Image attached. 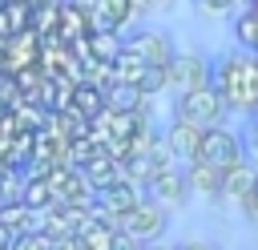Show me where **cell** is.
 <instances>
[{"mask_svg": "<svg viewBox=\"0 0 258 250\" xmlns=\"http://www.w3.org/2000/svg\"><path fill=\"white\" fill-rule=\"evenodd\" d=\"M210 85L226 101L230 113H254L258 109V52L250 48H230L210 60Z\"/></svg>", "mask_w": 258, "mask_h": 250, "instance_id": "1", "label": "cell"}, {"mask_svg": "<svg viewBox=\"0 0 258 250\" xmlns=\"http://www.w3.org/2000/svg\"><path fill=\"white\" fill-rule=\"evenodd\" d=\"M165 226H169V210H165L161 202H153V198H141L133 210H125V214L117 218V234L129 238V242H137V246L161 242Z\"/></svg>", "mask_w": 258, "mask_h": 250, "instance_id": "2", "label": "cell"}, {"mask_svg": "<svg viewBox=\"0 0 258 250\" xmlns=\"http://www.w3.org/2000/svg\"><path fill=\"white\" fill-rule=\"evenodd\" d=\"M226 101L218 97V89L214 85H202V89H189V93H181L177 101H173V117H181V121H194L198 129H210V125H222L226 121Z\"/></svg>", "mask_w": 258, "mask_h": 250, "instance_id": "3", "label": "cell"}, {"mask_svg": "<svg viewBox=\"0 0 258 250\" xmlns=\"http://www.w3.org/2000/svg\"><path fill=\"white\" fill-rule=\"evenodd\" d=\"M202 85H210V60H206L202 52H194V48L173 52L169 65H165V89L181 97V93L202 89Z\"/></svg>", "mask_w": 258, "mask_h": 250, "instance_id": "4", "label": "cell"}, {"mask_svg": "<svg viewBox=\"0 0 258 250\" xmlns=\"http://www.w3.org/2000/svg\"><path fill=\"white\" fill-rule=\"evenodd\" d=\"M246 153H242V137L234 133V129H226V125H210L206 133H202V145H198V161H210V165H218V169H230V165H238Z\"/></svg>", "mask_w": 258, "mask_h": 250, "instance_id": "5", "label": "cell"}, {"mask_svg": "<svg viewBox=\"0 0 258 250\" xmlns=\"http://www.w3.org/2000/svg\"><path fill=\"white\" fill-rule=\"evenodd\" d=\"M121 44L129 52H137L145 65H153V69H165L169 56L177 52L173 40H169V32H161V28H133L129 36H121Z\"/></svg>", "mask_w": 258, "mask_h": 250, "instance_id": "6", "label": "cell"}, {"mask_svg": "<svg viewBox=\"0 0 258 250\" xmlns=\"http://www.w3.org/2000/svg\"><path fill=\"white\" fill-rule=\"evenodd\" d=\"M254 190H258V165L254 161H238V165H230V169H222V190H218V198L222 202H230V206H238L242 214L250 210V198H254Z\"/></svg>", "mask_w": 258, "mask_h": 250, "instance_id": "7", "label": "cell"}, {"mask_svg": "<svg viewBox=\"0 0 258 250\" xmlns=\"http://www.w3.org/2000/svg\"><path fill=\"white\" fill-rule=\"evenodd\" d=\"M145 194H149L153 202H161L165 210H169V206H185V202H189L185 169H177V165H161V169L145 181Z\"/></svg>", "mask_w": 258, "mask_h": 250, "instance_id": "8", "label": "cell"}, {"mask_svg": "<svg viewBox=\"0 0 258 250\" xmlns=\"http://www.w3.org/2000/svg\"><path fill=\"white\" fill-rule=\"evenodd\" d=\"M202 133H206V129H198L194 121L173 117L161 141H165V149L173 153V161H194V157H198V145H202Z\"/></svg>", "mask_w": 258, "mask_h": 250, "instance_id": "9", "label": "cell"}, {"mask_svg": "<svg viewBox=\"0 0 258 250\" xmlns=\"http://www.w3.org/2000/svg\"><path fill=\"white\" fill-rule=\"evenodd\" d=\"M85 8H89L93 28H113V32H121L137 12L133 0H85Z\"/></svg>", "mask_w": 258, "mask_h": 250, "instance_id": "10", "label": "cell"}, {"mask_svg": "<svg viewBox=\"0 0 258 250\" xmlns=\"http://www.w3.org/2000/svg\"><path fill=\"white\" fill-rule=\"evenodd\" d=\"M117 242H121V234L105 218H93L73 234V250H117Z\"/></svg>", "mask_w": 258, "mask_h": 250, "instance_id": "11", "label": "cell"}, {"mask_svg": "<svg viewBox=\"0 0 258 250\" xmlns=\"http://www.w3.org/2000/svg\"><path fill=\"white\" fill-rule=\"evenodd\" d=\"M185 181H189V194H198V198H218V190H222V169L194 157V161H185Z\"/></svg>", "mask_w": 258, "mask_h": 250, "instance_id": "12", "label": "cell"}, {"mask_svg": "<svg viewBox=\"0 0 258 250\" xmlns=\"http://www.w3.org/2000/svg\"><path fill=\"white\" fill-rule=\"evenodd\" d=\"M234 36H238V48L258 52V8H254V4H246V8L234 16Z\"/></svg>", "mask_w": 258, "mask_h": 250, "instance_id": "13", "label": "cell"}, {"mask_svg": "<svg viewBox=\"0 0 258 250\" xmlns=\"http://www.w3.org/2000/svg\"><path fill=\"white\" fill-rule=\"evenodd\" d=\"M242 153H246V161L258 165V113H250V125H246V137H242Z\"/></svg>", "mask_w": 258, "mask_h": 250, "instance_id": "14", "label": "cell"}, {"mask_svg": "<svg viewBox=\"0 0 258 250\" xmlns=\"http://www.w3.org/2000/svg\"><path fill=\"white\" fill-rule=\"evenodd\" d=\"M194 4H198L206 16H226V12H234L242 0H194Z\"/></svg>", "mask_w": 258, "mask_h": 250, "instance_id": "15", "label": "cell"}, {"mask_svg": "<svg viewBox=\"0 0 258 250\" xmlns=\"http://www.w3.org/2000/svg\"><path fill=\"white\" fill-rule=\"evenodd\" d=\"M177 250H218L214 242H202V238H189V242H181Z\"/></svg>", "mask_w": 258, "mask_h": 250, "instance_id": "16", "label": "cell"}, {"mask_svg": "<svg viewBox=\"0 0 258 250\" xmlns=\"http://www.w3.org/2000/svg\"><path fill=\"white\" fill-rule=\"evenodd\" d=\"M161 0H133V8H157Z\"/></svg>", "mask_w": 258, "mask_h": 250, "instance_id": "17", "label": "cell"}, {"mask_svg": "<svg viewBox=\"0 0 258 250\" xmlns=\"http://www.w3.org/2000/svg\"><path fill=\"white\" fill-rule=\"evenodd\" d=\"M250 218H258V190H254V198H250V210H246Z\"/></svg>", "mask_w": 258, "mask_h": 250, "instance_id": "18", "label": "cell"}, {"mask_svg": "<svg viewBox=\"0 0 258 250\" xmlns=\"http://www.w3.org/2000/svg\"><path fill=\"white\" fill-rule=\"evenodd\" d=\"M0 250H8V242H4V238H0Z\"/></svg>", "mask_w": 258, "mask_h": 250, "instance_id": "19", "label": "cell"}]
</instances>
